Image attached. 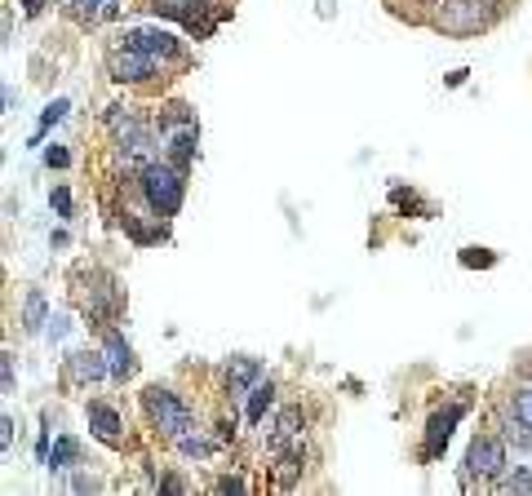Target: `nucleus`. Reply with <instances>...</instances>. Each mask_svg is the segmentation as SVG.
<instances>
[{
  "label": "nucleus",
  "instance_id": "obj_1",
  "mask_svg": "<svg viewBox=\"0 0 532 496\" xmlns=\"http://www.w3.org/2000/svg\"><path fill=\"white\" fill-rule=\"evenodd\" d=\"M142 200L151 204V213H160V217H173L182 209V195H187V182H182V169L178 164H169V160H151L147 169H142Z\"/></svg>",
  "mask_w": 532,
  "mask_h": 496
},
{
  "label": "nucleus",
  "instance_id": "obj_2",
  "mask_svg": "<svg viewBox=\"0 0 532 496\" xmlns=\"http://www.w3.org/2000/svg\"><path fill=\"white\" fill-rule=\"evenodd\" d=\"M142 408H147L151 426H156L160 434H169V439H182V434L196 426V412L173 395L169 386H147V390H142Z\"/></svg>",
  "mask_w": 532,
  "mask_h": 496
},
{
  "label": "nucleus",
  "instance_id": "obj_3",
  "mask_svg": "<svg viewBox=\"0 0 532 496\" xmlns=\"http://www.w3.org/2000/svg\"><path fill=\"white\" fill-rule=\"evenodd\" d=\"M435 27L444 31V36H475V31L488 27L484 0H444V9H439Z\"/></svg>",
  "mask_w": 532,
  "mask_h": 496
},
{
  "label": "nucleus",
  "instance_id": "obj_4",
  "mask_svg": "<svg viewBox=\"0 0 532 496\" xmlns=\"http://www.w3.org/2000/svg\"><path fill=\"white\" fill-rule=\"evenodd\" d=\"M107 71L111 80H120V85H133V80H147L160 71V58L147 54V49H133V45H116L107 54Z\"/></svg>",
  "mask_w": 532,
  "mask_h": 496
},
{
  "label": "nucleus",
  "instance_id": "obj_5",
  "mask_svg": "<svg viewBox=\"0 0 532 496\" xmlns=\"http://www.w3.org/2000/svg\"><path fill=\"white\" fill-rule=\"evenodd\" d=\"M466 474H479V479H501L506 474V448H501L497 434H475L470 439Z\"/></svg>",
  "mask_w": 532,
  "mask_h": 496
},
{
  "label": "nucleus",
  "instance_id": "obj_6",
  "mask_svg": "<svg viewBox=\"0 0 532 496\" xmlns=\"http://www.w3.org/2000/svg\"><path fill=\"white\" fill-rule=\"evenodd\" d=\"M120 45H133V49H147V54H156L160 62H178L182 58V40L173 36L165 27H133L120 36Z\"/></svg>",
  "mask_w": 532,
  "mask_h": 496
},
{
  "label": "nucleus",
  "instance_id": "obj_7",
  "mask_svg": "<svg viewBox=\"0 0 532 496\" xmlns=\"http://www.w3.org/2000/svg\"><path fill=\"white\" fill-rule=\"evenodd\" d=\"M151 14L178 18V23H187V31H196V36H209L213 31V18H204V0H151Z\"/></svg>",
  "mask_w": 532,
  "mask_h": 496
},
{
  "label": "nucleus",
  "instance_id": "obj_8",
  "mask_svg": "<svg viewBox=\"0 0 532 496\" xmlns=\"http://www.w3.org/2000/svg\"><path fill=\"white\" fill-rule=\"evenodd\" d=\"M462 412H466V403H448L444 412H435L431 417V426H426V443H422V461H435L439 452H444V443H448V434H453V426L462 421Z\"/></svg>",
  "mask_w": 532,
  "mask_h": 496
},
{
  "label": "nucleus",
  "instance_id": "obj_9",
  "mask_svg": "<svg viewBox=\"0 0 532 496\" xmlns=\"http://www.w3.org/2000/svg\"><path fill=\"white\" fill-rule=\"evenodd\" d=\"M102 355H107V368H111V377L116 381H125L133 377V350H129V341L120 337V333H107V341H102Z\"/></svg>",
  "mask_w": 532,
  "mask_h": 496
},
{
  "label": "nucleus",
  "instance_id": "obj_10",
  "mask_svg": "<svg viewBox=\"0 0 532 496\" xmlns=\"http://www.w3.org/2000/svg\"><path fill=\"white\" fill-rule=\"evenodd\" d=\"M67 372L80 381V386H89V381H102V377H107L111 368H107V359H102L98 350H76V355L67 359Z\"/></svg>",
  "mask_w": 532,
  "mask_h": 496
},
{
  "label": "nucleus",
  "instance_id": "obj_11",
  "mask_svg": "<svg viewBox=\"0 0 532 496\" xmlns=\"http://www.w3.org/2000/svg\"><path fill=\"white\" fill-rule=\"evenodd\" d=\"M85 412H89V430H94L102 443H111V448H116V443H120V412L107 408V403H89Z\"/></svg>",
  "mask_w": 532,
  "mask_h": 496
},
{
  "label": "nucleus",
  "instance_id": "obj_12",
  "mask_svg": "<svg viewBox=\"0 0 532 496\" xmlns=\"http://www.w3.org/2000/svg\"><path fill=\"white\" fill-rule=\"evenodd\" d=\"M302 421H306V417H302V408H284V412H280V421H275V430H271V448L280 452L289 439H298V434H302Z\"/></svg>",
  "mask_w": 532,
  "mask_h": 496
},
{
  "label": "nucleus",
  "instance_id": "obj_13",
  "mask_svg": "<svg viewBox=\"0 0 532 496\" xmlns=\"http://www.w3.org/2000/svg\"><path fill=\"white\" fill-rule=\"evenodd\" d=\"M45 319H49V302H45V293H40V288H32V293H27V302H23V328H27V333H40V328H45Z\"/></svg>",
  "mask_w": 532,
  "mask_h": 496
},
{
  "label": "nucleus",
  "instance_id": "obj_14",
  "mask_svg": "<svg viewBox=\"0 0 532 496\" xmlns=\"http://www.w3.org/2000/svg\"><path fill=\"white\" fill-rule=\"evenodd\" d=\"M271 403H275V386L271 381H258V386L249 390V426H262V417H266Z\"/></svg>",
  "mask_w": 532,
  "mask_h": 496
},
{
  "label": "nucleus",
  "instance_id": "obj_15",
  "mask_svg": "<svg viewBox=\"0 0 532 496\" xmlns=\"http://www.w3.org/2000/svg\"><path fill=\"white\" fill-rule=\"evenodd\" d=\"M76 457H80V443H76V439H67V434H63V439L54 443V452L45 457V465L58 474V470H71V465H76Z\"/></svg>",
  "mask_w": 532,
  "mask_h": 496
},
{
  "label": "nucleus",
  "instance_id": "obj_16",
  "mask_svg": "<svg viewBox=\"0 0 532 496\" xmlns=\"http://www.w3.org/2000/svg\"><path fill=\"white\" fill-rule=\"evenodd\" d=\"M258 377V359H231L227 364V386H231V395H240L249 381Z\"/></svg>",
  "mask_w": 532,
  "mask_h": 496
},
{
  "label": "nucleus",
  "instance_id": "obj_17",
  "mask_svg": "<svg viewBox=\"0 0 532 496\" xmlns=\"http://www.w3.org/2000/svg\"><path fill=\"white\" fill-rule=\"evenodd\" d=\"M173 443H178L182 457H200V461H204V457L213 452V443H209V439H200V434H191V430L182 434V439H173Z\"/></svg>",
  "mask_w": 532,
  "mask_h": 496
},
{
  "label": "nucleus",
  "instance_id": "obj_18",
  "mask_svg": "<svg viewBox=\"0 0 532 496\" xmlns=\"http://www.w3.org/2000/svg\"><path fill=\"white\" fill-rule=\"evenodd\" d=\"M497 492H532V474L528 470H506L497 479Z\"/></svg>",
  "mask_w": 532,
  "mask_h": 496
},
{
  "label": "nucleus",
  "instance_id": "obj_19",
  "mask_svg": "<svg viewBox=\"0 0 532 496\" xmlns=\"http://www.w3.org/2000/svg\"><path fill=\"white\" fill-rule=\"evenodd\" d=\"M510 403H515V408H519V417H524L528 426H532V381H519V386H515V395H510Z\"/></svg>",
  "mask_w": 532,
  "mask_h": 496
},
{
  "label": "nucleus",
  "instance_id": "obj_20",
  "mask_svg": "<svg viewBox=\"0 0 532 496\" xmlns=\"http://www.w3.org/2000/svg\"><path fill=\"white\" fill-rule=\"evenodd\" d=\"M298 465H302V457H298V452L280 461V474H275V479H280V488H293V474H298Z\"/></svg>",
  "mask_w": 532,
  "mask_h": 496
},
{
  "label": "nucleus",
  "instance_id": "obj_21",
  "mask_svg": "<svg viewBox=\"0 0 532 496\" xmlns=\"http://www.w3.org/2000/svg\"><path fill=\"white\" fill-rule=\"evenodd\" d=\"M63 116H67V98H54V102H49V107H45V116H40V129H49V124H58Z\"/></svg>",
  "mask_w": 532,
  "mask_h": 496
},
{
  "label": "nucleus",
  "instance_id": "obj_22",
  "mask_svg": "<svg viewBox=\"0 0 532 496\" xmlns=\"http://www.w3.org/2000/svg\"><path fill=\"white\" fill-rule=\"evenodd\" d=\"M0 386H5V395H14V355H0Z\"/></svg>",
  "mask_w": 532,
  "mask_h": 496
},
{
  "label": "nucleus",
  "instance_id": "obj_23",
  "mask_svg": "<svg viewBox=\"0 0 532 496\" xmlns=\"http://www.w3.org/2000/svg\"><path fill=\"white\" fill-rule=\"evenodd\" d=\"M493 262H497V257L488 253V248H466V253H462V266H493Z\"/></svg>",
  "mask_w": 532,
  "mask_h": 496
},
{
  "label": "nucleus",
  "instance_id": "obj_24",
  "mask_svg": "<svg viewBox=\"0 0 532 496\" xmlns=\"http://www.w3.org/2000/svg\"><path fill=\"white\" fill-rule=\"evenodd\" d=\"M54 209H58V217H71V191L67 186H54Z\"/></svg>",
  "mask_w": 532,
  "mask_h": 496
},
{
  "label": "nucleus",
  "instance_id": "obj_25",
  "mask_svg": "<svg viewBox=\"0 0 532 496\" xmlns=\"http://www.w3.org/2000/svg\"><path fill=\"white\" fill-rule=\"evenodd\" d=\"M45 164H49V169H67L71 155H67L63 147H49V151H45Z\"/></svg>",
  "mask_w": 532,
  "mask_h": 496
},
{
  "label": "nucleus",
  "instance_id": "obj_26",
  "mask_svg": "<svg viewBox=\"0 0 532 496\" xmlns=\"http://www.w3.org/2000/svg\"><path fill=\"white\" fill-rule=\"evenodd\" d=\"M14 443V417L5 412V421H0V448H9Z\"/></svg>",
  "mask_w": 532,
  "mask_h": 496
},
{
  "label": "nucleus",
  "instance_id": "obj_27",
  "mask_svg": "<svg viewBox=\"0 0 532 496\" xmlns=\"http://www.w3.org/2000/svg\"><path fill=\"white\" fill-rule=\"evenodd\" d=\"M218 492H222V496H240V492H244V479H222Z\"/></svg>",
  "mask_w": 532,
  "mask_h": 496
},
{
  "label": "nucleus",
  "instance_id": "obj_28",
  "mask_svg": "<svg viewBox=\"0 0 532 496\" xmlns=\"http://www.w3.org/2000/svg\"><path fill=\"white\" fill-rule=\"evenodd\" d=\"M71 488H76V492H94V488H98V483H94V479H89V474H80V479H76V483H71Z\"/></svg>",
  "mask_w": 532,
  "mask_h": 496
},
{
  "label": "nucleus",
  "instance_id": "obj_29",
  "mask_svg": "<svg viewBox=\"0 0 532 496\" xmlns=\"http://www.w3.org/2000/svg\"><path fill=\"white\" fill-rule=\"evenodd\" d=\"M160 492H187V483H182V479H165V483H160Z\"/></svg>",
  "mask_w": 532,
  "mask_h": 496
},
{
  "label": "nucleus",
  "instance_id": "obj_30",
  "mask_svg": "<svg viewBox=\"0 0 532 496\" xmlns=\"http://www.w3.org/2000/svg\"><path fill=\"white\" fill-rule=\"evenodd\" d=\"M45 9V0H27V14H40Z\"/></svg>",
  "mask_w": 532,
  "mask_h": 496
}]
</instances>
